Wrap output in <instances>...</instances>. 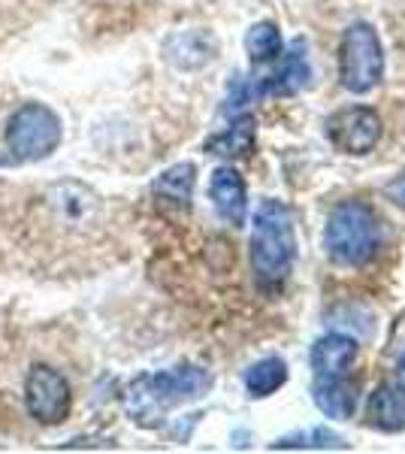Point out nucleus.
Instances as JSON below:
<instances>
[{"label": "nucleus", "mask_w": 405, "mask_h": 454, "mask_svg": "<svg viewBox=\"0 0 405 454\" xmlns=\"http://www.w3.org/2000/svg\"><path fill=\"white\" fill-rule=\"evenodd\" d=\"M212 387V372L200 364H179L160 372H143L121 391V409L136 427H160L173 409L200 400Z\"/></svg>", "instance_id": "f257e3e1"}, {"label": "nucleus", "mask_w": 405, "mask_h": 454, "mask_svg": "<svg viewBox=\"0 0 405 454\" xmlns=\"http://www.w3.org/2000/svg\"><path fill=\"white\" fill-rule=\"evenodd\" d=\"M248 261H252L254 282L263 291H278L287 282V276L293 273L297 237H293V215L282 200L269 197L254 209Z\"/></svg>", "instance_id": "f03ea898"}, {"label": "nucleus", "mask_w": 405, "mask_h": 454, "mask_svg": "<svg viewBox=\"0 0 405 454\" xmlns=\"http://www.w3.org/2000/svg\"><path fill=\"white\" fill-rule=\"evenodd\" d=\"M323 248L336 267H366L381 248V224L372 207L360 200H342L330 209L323 227Z\"/></svg>", "instance_id": "7ed1b4c3"}, {"label": "nucleus", "mask_w": 405, "mask_h": 454, "mask_svg": "<svg viewBox=\"0 0 405 454\" xmlns=\"http://www.w3.org/2000/svg\"><path fill=\"white\" fill-rule=\"evenodd\" d=\"M385 79V49L372 25L357 21L342 34L339 46V82L351 94H366Z\"/></svg>", "instance_id": "20e7f679"}, {"label": "nucleus", "mask_w": 405, "mask_h": 454, "mask_svg": "<svg viewBox=\"0 0 405 454\" xmlns=\"http://www.w3.org/2000/svg\"><path fill=\"white\" fill-rule=\"evenodd\" d=\"M61 119L43 104H25L6 121V149L16 160H43L61 145Z\"/></svg>", "instance_id": "39448f33"}, {"label": "nucleus", "mask_w": 405, "mask_h": 454, "mask_svg": "<svg viewBox=\"0 0 405 454\" xmlns=\"http://www.w3.org/2000/svg\"><path fill=\"white\" fill-rule=\"evenodd\" d=\"M25 406L31 419L43 427L64 424L73 409V391L70 382L55 367L34 364L25 379Z\"/></svg>", "instance_id": "423d86ee"}, {"label": "nucleus", "mask_w": 405, "mask_h": 454, "mask_svg": "<svg viewBox=\"0 0 405 454\" xmlns=\"http://www.w3.org/2000/svg\"><path fill=\"white\" fill-rule=\"evenodd\" d=\"M323 130H327V140L339 152L360 158V155H370L375 145H378L381 134H385V124H381V115L370 106H348L330 115Z\"/></svg>", "instance_id": "0eeeda50"}, {"label": "nucleus", "mask_w": 405, "mask_h": 454, "mask_svg": "<svg viewBox=\"0 0 405 454\" xmlns=\"http://www.w3.org/2000/svg\"><path fill=\"white\" fill-rule=\"evenodd\" d=\"M278 67L269 76L257 79V98H291V94L303 91L312 79V64L306 55V43H293L291 52L278 55Z\"/></svg>", "instance_id": "6e6552de"}, {"label": "nucleus", "mask_w": 405, "mask_h": 454, "mask_svg": "<svg viewBox=\"0 0 405 454\" xmlns=\"http://www.w3.org/2000/svg\"><path fill=\"white\" fill-rule=\"evenodd\" d=\"M209 200L215 207L218 218L233 227L245 224L248 212V194H245V179L239 176L237 167H218L209 179Z\"/></svg>", "instance_id": "1a4fd4ad"}, {"label": "nucleus", "mask_w": 405, "mask_h": 454, "mask_svg": "<svg viewBox=\"0 0 405 454\" xmlns=\"http://www.w3.org/2000/svg\"><path fill=\"white\" fill-rule=\"evenodd\" d=\"M218 55V40L209 31H179L164 43V58L179 70L209 67Z\"/></svg>", "instance_id": "9d476101"}, {"label": "nucleus", "mask_w": 405, "mask_h": 454, "mask_svg": "<svg viewBox=\"0 0 405 454\" xmlns=\"http://www.w3.org/2000/svg\"><path fill=\"white\" fill-rule=\"evenodd\" d=\"M312 400L327 419L348 421L357 409L360 385L348 382L345 376H318V382L312 387Z\"/></svg>", "instance_id": "9b49d317"}, {"label": "nucleus", "mask_w": 405, "mask_h": 454, "mask_svg": "<svg viewBox=\"0 0 405 454\" xmlns=\"http://www.w3.org/2000/svg\"><path fill=\"white\" fill-rule=\"evenodd\" d=\"M366 424L381 434H402L405 430V387L378 385L366 403Z\"/></svg>", "instance_id": "f8f14e48"}, {"label": "nucleus", "mask_w": 405, "mask_h": 454, "mask_svg": "<svg viewBox=\"0 0 405 454\" xmlns=\"http://www.w3.org/2000/svg\"><path fill=\"white\" fill-rule=\"evenodd\" d=\"M357 340L345 333H327L321 336L318 342L312 346V370L315 376H345L351 364L357 361Z\"/></svg>", "instance_id": "ddd939ff"}, {"label": "nucleus", "mask_w": 405, "mask_h": 454, "mask_svg": "<svg viewBox=\"0 0 405 454\" xmlns=\"http://www.w3.org/2000/svg\"><path fill=\"white\" fill-rule=\"evenodd\" d=\"M197 185V167L191 160L173 164L152 182V197L167 209H188Z\"/></svg>", "instance_id": "4468645a"}, {"label": "nucleus", "mask_w": 405, "mask_h": 454, "mask_svg": "<svg viewBox=\"0 0 405 454\" xmlns=\"http://www.w3.org/2000/svg\"><path fill=\"white\" fill-rule=\"evenodd\" d=\"M254 134H257V121L254 115L248 113H239L233 115V121L227 124L224 130H218V134H212L209 140H206L203 152L206 155H215V158H242L252 152L254 145Z\"/></svg>", "instance_id": "2eb2a0df"}, {"label": "nucleus", "mask_w": 405, "mask_h": 454, "mask_svg": "<svg viewBox=\"0 0 405 454\" xmlns=\"http://www.w3.org/2000/svg\"><path fill=\"white\" fill-rule=\"evenodd\" d=\"M242 382H245L248 397L263 400L287 382V364L278 355H269V357H263V361L252 364V367L245 370V376H242Z\"/></svg>", "instance_id": "dca6fc26"}, {"label": "nucleus", "mask_w": 405, "mask_h": 454, "mask_svg": "<svg viewBox=\"0 0 405 454\" xmlns=\"http://www.w3.org/2000/svg\"><path fill=\"white\" fill-rule=\"evenodd\" d=\"M245 52L252 64H272L278 61V55L284 52L282 31H278L276 21H257L248 27L245 34Z\"/></svg>", "instance_id": "f3484780"}, {"label": "nucleus", "mask_w": 405, "mask_h": 454, "mask_svg": "<svg viewBox=\"0 0 405 454\" xmlns=\"http://www.w3.org/2000/svg\"><path fill=\"white\" fill-rule=\"evenodd\" d=\"M272 449H345V442H342V436L333 434V430L315 427V430H308V434L278 439Z\"/></svg>", "instance_id": "a211bd4d"}, {"label": "nucleus", "mask_w": 405, "mask_h": 454, "mask_svg": "<svg viewBox=\"0 0 405 454\" xmlns=\"http://www.w3.org/2000/svg\"><path fill=\"white\" fill-rule=\"evenodd\" d=\"M385 192H387V197H390L393 203H400V207H405V173H402V176H396V179L390 182Z\"/></svg>", "instance_id": "6ab92c4d"}, {"label": "nucleus", "mask_w": 405, "mask_h": 454, "mask_svg": "<svg viewBox=\"0 0 405 454\" xmlns=\"http://www.w3.org/2000/svg\"><path fill=\"white\" fill-rule=\"evenodd\" d=\"M396 379H400V385L405 387V351H402L400 364H396Z\"/></svg>", "instance_id": "aec40b11"}]
</instances>
